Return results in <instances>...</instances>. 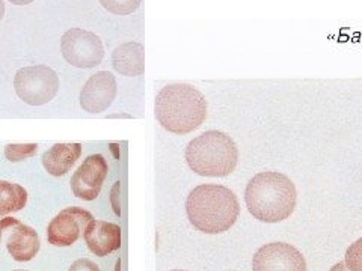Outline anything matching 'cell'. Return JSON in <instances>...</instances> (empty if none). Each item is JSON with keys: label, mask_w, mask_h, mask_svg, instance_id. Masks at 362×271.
<instances>
[{"label": "cell", "mask_w": 362, "mask_h": 271, "mask_svg": "<svg viewBox=\"0 0 362 271\" xmlns=\"http://www.w3.org/2000/svg\"><path fill=\"white\" fill-rule=\"evenodd\" d=\"M186 210L194 228L213 235L226 232L237 222L240 203L228 187L202 184L190 191Z\"/></svg>", "instance_id": "obj_2"}, {"label": "cell", "mask_w": 362, "mask_h": 271, "mask_svg": "<svg viewBox=\"0 0 362 271\" xmlns=\"http://www.w3.org/2000/svg\"><path fill=\"white\" fill-rule=\"evenodd\" d=\"M107 163L103 155H89L71 178V190L76 198L82 200H94L100 195L107 176Z\"/></svg>", "instance_id": "obj_9"}, {"label": "cell", "mask_w": 362, "mask_h": 271, "mask_svg": "<svg viewBox=\"0 0 362 271\" xmlns=\"http://www.w3.org/2000/svg\"><path fill=\"white\" fill-rule=\"evenodd\" d=\"M83 239L94 255L107 256L121 248V228L115 223L93 220L86 226Z\"/></svg>", "instance_id": "obj_12"}, {"label": "cell", "mask_w": 362, "mask_h": 271, "mask_svg": "<svg viewBox=\"0 0 362 271\" xmlns=\"http://www.w3.org/2000/svg\"><path fill=\"white\" fill-rule=\"evenodd\" d=\"M0 240H2V229H0Z\"/></svg>", "instance_id": "obj_24"}, {"label": "cell", "mask_w": 362, "mask_h": 271, "mask_svg": "<svg viewBox=\"0 0 362 271\" xmlns=\"http://www.w3.org/2000/svg\"><path fill=\"white\" fill-rule=\"evenodd\" d=\"M245 200L257 220L278 223L288 219L296 208V187L284 174L259 172L247 183Z\"/></svg>", "instance_id": "obj_1"}, {"label": "cell", "mask_w": 362, "mask_h": 271, "mask_svg": "<svg viewBox=\"0 0 362 271\" xmlns=\"http://www.w3.org/2000/svg\"><path fill=\"white\" fill-rule=\"evenodd\" d=\"M64 59L76 68H95L105 58L103 42L95 33L73 28L66 30L61 40Z\"/></svg>", "instance_id": "obj_6"}, {"label": "cell", "mask_w": 362, "mask_h": 271, "mask_svg": "<svg viewBox=\"0 0 362 271\" xmlns=\"http://www.w3.org/2000/svg\"><path fill=\"white\" fill-rule=\"evenodd\" d=\"M68 271H100V268L95 263L90 261V259L82 258V259H77L76 263H73V265Z\"/></svg>", "instance_id": "obj_19"}, {"label": "cell", "mask_w": 362, "mask_h": 271, "mask_svg": "<svg viewBox=\"0 0 362 271\" xmlns=\"http://www.w3.org/2000/svg\"><path fill=\"white\" fill-rule=\"evenodd\" d=\"M119 184H121V183H117L115 187H113V190H112V205H113V210H115L117 216H121V210H119V203H118V190H119Z\"/></svg>", "instance_id": "obj_20"}, {"label": "cell", "mask_w": 362, "mask_h": 271, "mask_svg": "<svg viewBox=\"0 0 362 271\" xmlns=\"http://www.w3.org/2000/svg\"><path fill=\"white\" fill-rule=\"evenodd\" d=\"M344 263L350 271H362V239L350 244L346 252Z\"/></svg>", "instance_id": "obj_18"}, {"label": "cell", "mask_w": 362, "mask_h": 271, "mask_svg": "<svg viewBox=\"0 0 362 271\" xmlns=\"http://www.w3.org/2000/svg\"><path fill=\"white\" fill-rule=\"evenodd\" d=\"M14 271H28V270H14Z\"/></svg>", "instance_id": "obj_25"}, {"label": "cell", "mask_w": 362, "mask_h": 271, "mask_svg": "<svg viewBox=\"0 0 362 271\" xmlns=\"http://www.w3.org/2000/svg\"><path fill=\"white\" fill-rule=\"evenodd\" d=\"M0 229L8 231L6 248L13 259L18 263H28L40 252V239L35 229L20 223L14 217H6L0 222Z\"/></svg>", "instance_id": "obj_10"}, {"label": "cell", "mask_w": 362, "mask_h": 271, "mask_svg": "<svg viewBox=\"0 0 362 271\" xmlns=\"http://www.w3.org/2000/svg\"><path fill=\"white\" fill-rule=\"evenodd\" d=\"M174 271H181V270H174Z\"/></svg>", "instance_id": "obj_26"}, {"label": "cell", "mask_w": 362, "mask_h": 271, "mask_svg": "<svg viewBox=\"0 0 362 271\" xmlns=\"http://www.w3.org/2000/svg\"><path fill=\"white\" fill-rule=\"evenodd\" d=\"M117 80L109 71H100L89 77L81 92V107L89 113L109 109L117 97Z\"/></svg>", "instance_id": "obj_11"}, {"label": "cell", "mask_w": 362, "mask_h": 271, "mask_svg": "<svg viewBox=\"0 0 362 271\" xmlns=\"http://www.w3.org/2000/svg\"><path fill=\"white\" fill-rule=\"evenodd\" d=\"M14 88L20 100L29 106H42L59 90V77L47 65L25 66L17 71Z\"/></svg>", "instance_id": "obj_5"}, {"label": "cell", "mask_w": 362, "mask_h": 271, "mask_svg": "<svg viewBox=\"0 0 362 271\" xmlns=\"http://www.w3.org/2000/svg\"><path fill=\"white\" fill-rule=\"evenodd\" d=\"M329 271H350V270H349V267L346 265V263H338V264H335Z\"/></svg>", "instance_id": "obj_21"}, {"label": "cell", "mask_w": 362, "mask_h": 271, "mask_svg": "<svg viewBox=\"0 0 362 271\" xmlns=\"http://www.w3.org/2000/svg\"><path fill=\"white\" fill-rule=\"evenodd\" d=\"M4 16H5V4L4 0H0V21H2Z\"/></svg>", "instance_id": "obj_23"}, {"label": "cell", "mask_w": 362, "mask_h": 271, "mask_svg": "<svg viewBox=\"0 0 362 271\" xmlns=\"http://www.w3.org/2000/svg\"><path fill=\"white\" fill-rule=\"evenodd\" d=\"M28 191L8 181H0V216H6L11 212H17L26 207Z\"/></svg>", "instance_id": "obj_15"}, {"label": "cell", "mask_w": 362, "mask_h": 271, "mask_svg": "<svg viewBox=\"0 0 362 271\" xmlns=\"http://www.w3.org/2000/svg\"><path fill=\"white\" fill-rule=\"evenodd\" d=\"M156 118L174 134H187L199 128L207 118V101L197 88L186 83L165 86L156 97Z\"/></svg>", "instance_id": "obj_3"}, {"label": "cell", "mask_w": 362, "mask_h": 271, "mask_svg": "<svg viewBox=\"0 0 362 271\" xmlns=\"http://www.w3.org/2000/svg\"><path fill=\"white\" fill-rule=\"evenodd\" d=\"M11 4H14V5H30L32 2H35V0H9Z\"/></svg>", "instance_id": "obj_22"}, {"label": "cell", "mask_w": 362, "mask_h": 271, "mask_svg": "<svg viewBox=\"0 0 362 271\" xmlns=\"http://www.w3.org/2000/svg\"><path fill=\"white\" fill-rule=\"evenodd\" d=\"M142 0H100L101 6L117 16H129L139 8Z\"/></svg>", "instance_id": "obj_17"}, {"label": "cell", "mask_w": 362, "mask_h": 271, "mask_svg": "<svg viewBox=\"0 0 362 271\" xmlns=\"http://www.w3.org/2000/svg\"><path fill=\"white\" fill-rule=\"evenodd\" d=\"M82 154L81 143H56L42 155V166L53 176H62L70 172L73 164Z\"/></svg>", "instance_id": "obj_13"}, {"label": "cell", "mask_w": 362, "mask_h": 271, "mask_svg": "<svg viewBox=\"0 0 362 271\" xmlns=\"http://www.w3.org/2000/svg\"><path fill=\"white\" fill-rule=\"evenodd\" d=\"M38 145L37 143H23V145H8L5 148V157L9 162H23L26 158L37 155Z\"/></svg>", "instance_id": "obj_16"}, {"label": "cell", "mask_w": 362, "mask_h": 271, "mask_svg": "<svg viewBox=\"0 0 362 271\" xmlns=\"http://www.w3.org/2000/svg\"><path fill=\"white\" fill-rule=\"evenodd\" d=\"M112 64L115 70L129 77L141 76L145 71V58H144V47L139 42H124L113 50L112 53Z\"/></svg>", "instance_id": "obj_14"}, {"label": "cell", "mask_w": 362, "mask_h": 271, "mask_svg": "<svg viewBox=\"0 0 362 271\" xmlns=\"http://www.w3.org/2000/svg\"><path fill=\"white\" fill-rule=\"evenodd\" d=\"M254 271H307L305 258L287 243H270L259 247L252 259Z\"/></svg>", "instance_id": "obj_7"}, {"label": "cell", "mask_w": 362, "mask_h": 271, "mask_svg": "<svg viewBox=\"0 0 362 271\" xmlns=\"http://www.w3.org/2000/svg\"><path fill=\"white\" fill-rule=\"evenodd\" d=\"M186 162L197 175L226 176L234 172L239 162V150L228 134L211 130L187 145Z\"/></svg>", "instance_id": "obj_4"}, {"label": "cell", "mask_w": 362, "mask_h": 271, "mask_svg": "<svg viewBox=\"0 0 362 271\" xmlns=\"http://www.w3.org/2000/svg\"><path fill=\"white\" fill-rule=\"evenodd\" d=\"M93 220V214L83 208H65L49 223L47 240L56 247L73 246Z\"/></svg>", "instance_id": "obj_8"}]
</instances>
